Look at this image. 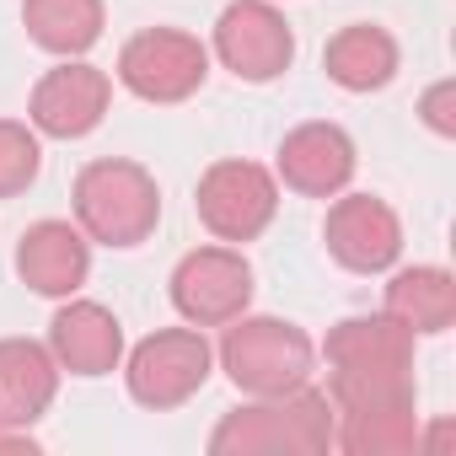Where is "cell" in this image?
Listing matches in <instances>:
<instances>
[{
  "label": "cell",
  "mask_w": 456,
  "mask_h": 456,
  "mask_svg": "<svg viewBox=\"0 0 456 456\" xmlns=\"http://www.w3.org/2000/svg\"><path fill=\"white\" fill-rule=\"evenodd\" d=\"M344 451H413V397L408 403H370V408H344V435H333Z\"/></svg>",
  "instance_id": "d6986e66"
},
{
  "label": "cell",
  "mask_w": 456,
  "mask_h": 456,
  "mask_svg": "<svg viewBox=\"0 0 456 456\" xmlns=\"http://www.w3.org/2000/svg\"><path fill=\"white\" fill-rule=\"evenodd\" d=\"M108 97H113V86H108L102 70H92V65H54L38 81V92H33V124L44 134H54V140H81V134H92L102 124Z\"/></svg>",
  "instance_id": "8fae6325"
},
{
  "label": "cell",
  "mask_w": 456,
  "mask_h": 456,
  "mask_svg": "<svg viewBox=\"0 0 456 456\" xmlns=\"http://www.w3.org/2000/svg\"><path fill=\"white\" fill-rule=\"evenodd\" d=\"M220 360L232 370V381L253 397H280L306 387L312 376V338L280 317H237L232 333L220 344Z\"/></svg>",
  "instance_id": "277c9868"
},
{
  "label": "cell",
  "mask_w": 456,
  "mask_h": 456,
  "mask_svg": "<svg viewBox=\"0 0 456 456\" xmlns=\"http://www.w3.org/2000/svg\"><path fill=\"white\" fill-rule=\"evenodd\" d=\"M199 220L220 242H253L264 225L274 220L280 188L258 161H215L199 177Z\"/></svg>",
  "instance_id": "52a82bcc"
},
{
  "label": "cell",
  "mask_w": 456,
  "mask_h": 456,
  "mask_svg": "<svg viewBox=\"0 0 456 456\" xmlns=\"http://www.w3.org/2000/svg\"><path fill=\"white\" fill-rule=\"evenodd\" d=\"M253 301V269L232 248H199L172 269V306L193 328H225Z\"/></svg>",
  "instance_id": "8992f818"
},
{
  "label": "cell",
  "mask_w": 456,
  "mask_h": 456,
  "mask_svg": "<svg viewBox=\"0 0 456 456\" xmlns=\"http://www.w3.org/2000/svg\"><path fill=\"white\" fill-rule=\"evenodd\" d=\"M280 177L296 193L328 199L354 177V140L338 124H301L285 145H280Z\"/></svg>",
  "instance_id": "7c38bea8"
},
{
  "label": "cell",
  "mask_w": 456,
  "mask_h": 456,
  "mask_svg": "<svg viewBox=\"0 0 456 456\" xmlns=\"http://www.w3.org/2000/svg\"><path fill=\"white\" fill-rule=\"evenodd\" d=\"M38 140L22 129V124H6L0 118V199L22 193L33 177H38Z\"/></svg>",
  "instance_id": "ffe728a7"
},
{
  "label": "cell",
  "mask_w": 456,
  "mask_h": 456,
  "mask_svg": "<svg viewBox=\"0 0 456 456\" xmlns=\"http://www.w3.org/2000/svg\"><path fill=\"white\" fill-rule=\"evenodd\" d=\"M328 253L354 274H381L403 253V225L381 199L349 193L328 209Z\"/></svg>",
  "instance_id": "30bf717a"
},
{
  "label": "cell",
  "mask_w": 456,
  "mask_h": 456,
  "mask_svg": "<svg viewBox=\"0 0 456 456\" xmlns=\"http://www.w3.org/2000/svg\"><path fill=\"white\" fill-rule=\"evenodd\" d=\"M76 215L86 225V237L108 248H140L161 220L156 177L134 161H92L76 177Z\"/></svg>",
  "instance_id": "7a4b0ae2"
},
{
  "label": "cell",
  "mask_w": 456,
  "mask_h": 456,
  "mask_svg": "<svg viewBox=\"0 0 456 456\" xmlns=\"http://www.w3.org/2000/svg\"><path fill=\"white\" fill-rule=\"evenodd\" d=\"M328 445H333V408L328 392L312 387L237 408L209 435V451H328Z\"/></svg>",
  "instance_id": "3957f363"
},
{
  "label": "cell",
  "mask_w": 456,
  "mask_h": 456,
  "mask_svg": "<svg viewBox=\"0 0 456 456\" xmlns=\"http://www.w3.org/2000/svg\"><path fill=\"white\" fill-rule=\"evenodd\" d=\"M328 365H333V397L338 408H370V403H408L413 381V333L403 322L381 317H349L328 333Z\"/></svg>",
  "instance_id": "6da1fadb"
},
{
  "label": "cell",
  "mask_w": 456,
  "mask_h": 456,
  "mask_svg": "<svg viewBox=\"0 0 456 456\" xmlns=\"http://www.w3.org/2000/svg\"><path fill=\"white\" fill-rule=\"evenodd\" d=\"M387 317L408 333H445L456 317V280L445 269H403L387 285Z\"/></svg>",
  "instance_id": "e0dca14e"
},
{
  "label": "cell",
  "mask_w": 456,
  "mask_h": 456,
  "mask_svg": "<svg viewBox=\"0 0 456 456\" xmlns=\"http://www.w3.org/2000/svg\"><path fill=\"white\" fill-rule=\"evenodd\" d=\"M322 65H328V76H333L344 92H381V86L397 76V44H392L381 28L354 22V28H344V33L328 44Z\"/></svg>",
  "instance_id": "2e32d148"
},
{
  "label": "cell",
  "mask_w": 456,
  "mask_h": 456,
  "mask_svg": "<svg viewBox=\"0 0 456 456\" xmlns=\"http://www.w3.org/2000/svg\"><path fill=\"white\" fill-rule=\"evenodd\" d=\"M451 97H456V86H451V81H440V86L424 97V118H429V129H435V134H456V118L445 113V108H451Z\"/></svg>",
  "instance_id": "44dd1931"
},
{
  "label": "cell",
  "mask_w": 456,
  "mask_h": 456,
  "mask_svg": "<svg viewBox=\"0 0 456 456\" xmlns=\"http://www.w3.org/2000/svg\"><path fill=\"white\" fill-rule=\"evenodd\" d=\"M60 387V360L44 344L0 338V424H33Z\"/></svg>",
  "instance_id": "9a60e30c"
},
{
  "label": "cell",
  "mask_w": 456,
  "mask_h": 456,
  "mask_svg": "<svg viewBox=\"0 0 456 456\" xmlns=\"http://www.w3.org/2000/svg\"><path fill=\"white\" fill-rule=\"evenodd\" d=\"M209 376V344L199 328H167L129 354V397L145 408L188 403Z\"/></svg>",
  "instance_id": "ba28073f"
},
{
  "label": "cell",
  "mask_w": 456,
  "mask_h": 456,
  "mask_svg": "<svg viewBox=\"0 0 456 456\" xmlns=\"http://www.w3.org/2000/svg\"><path fill=\"white\" fill-rule=\"evenodd\" d=\"M204 76H209L204 44L177 28H145L118 54V81L145 102H183L204 86Z\"/></svg>",
  "instance_id": "5b68a950"
},
{
  "label": "cell",
  "mask_w": 456,
  "mask_h": 456,
  "mask_svg": "<svg viewBox=\"0 0 456 456\" xmlns=\"http://www.w3.org/2000/svg\"><path fill=\"white\" fill-rule=\"evenodd\" d=\"M215 54L242 81H274L296 60V33H290V22L269 6V0H237V6L220 12Z\"/></svg>",
  "instance_id": "9c48e42d"
},
{
  "label": "cell",
  "mask_w": 456,
  "mask_h": 456,
  "mask_svg": "<svg viewBox=\"0 0 456 456\" xmlns=\"http://www.w3.org/2000/svg\"><path fill=\"white\" fill-rule=\"evenodd\" d=\"M17 269L38 296H76L92 269V248L70 220H38L17 248Z\"/></svg>",
  "instance_id": "4fadbf2b"
},
{
  "label": "cell",
  "mask_w": 456,
  "mask_h": 456,
  "mask_svg": "<svg viewBox=\"0 0 456 456\" xmlns=\"http://www.w3.org/2000/svg\"><path fill=\"white\" fill-rule=\"evenodd\" d=\"M49 338H54V360L70 376H108L118 365V354H124L118 317L102 312L97 301H70L65 312H54Z\"/></svg>",
  "instance_id": "5bb4252c"
},
{
  "label": "cell",
  "mask_w": 456,
  "mask_h": 456,
  "mask_svg": "<svg viewBox=\"0 0 456 456\" xmlns=\"http://www.w3.org/2000/svg\"><path fill=\"white\" fill-rule=\"evenodd\" d=\"M28 33L49 54H86L102 38V0H28Z\"/></svg>",
  "instance_id": "ac0fdd59"
}]
</instances>
